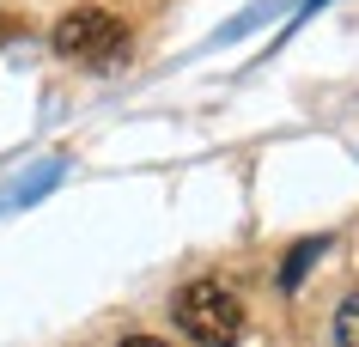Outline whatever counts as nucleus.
I'll list each match as a JSON object with an SVG mask.
<instances>
[{
    "mask_svg": "<svg viewBox=\"0 0 359 347\" xmlns=\"http://www.w3.org/2000/svg\"><path fill=\"white\" fill-rule=\"evenodd\" d=\"M122 347H165V341H152V335H128Z\"/></svg>",
    "mask_w": 359,
    "mask_h": 347,
    "instance_id": "39448f33",
    "label": "nucleus"
},
{
    "mask_svg": "<svg viewBox=\"0 0 359 347\" xmlns=\"http://www.w3.org/2000/svg\"><path fill=\"white\" fill-rule=\"evenodd\" d=\"M49 43H55V55L79 61V67H104V61L128 55V25L116 13H104V6H74V13L55 19Z\"/></svg>",
    "mask_w": 359,
    "mask_h": 347,
    "instance_id": "f03ea898",
    "label": "nucleus"
},
{
    "mask_svg": "<svg viewBox=\"0 0 359 347\" xmlns=\"http://www.w3.org/2000/svg\"><path fill=\"white\" fill-rule=\"evenodd\" d=\"M335 347H359V292L335 311Z\"/></svg>",
    "mask_w": 359,
    "mask_h": 347,
    "instance_id": "7ed1b4c3",
    "label": "nucleus"
},
{
    "mask_svg": "<svg viewBox=\"0 0 359 347\" xmlns=\"http://www.w3.org/2000/svg\"><path fill=\"white\" fill-rule=\"evenodd\" d=\"M170 317L195 347H238L244 341V299L226 280H189L170 299Z\"/></svg>",
    "mask_w": 359,
    "mask_h": 347,
    "instance_id": "f257e3e1",
    "label": "nucleus"
},
{
    "mask_svg": "<svg viewBox=\"0 0 359 347\" xmlns=\"http://www.w3.org/2000/svg\"><path fill=\"white\" fill-rule=\"evenodd\" d=\"M19 31H25V19H19V13H0V49L19 37Z\"/></svg>",
    "mask_w": 359,
    "mask_h": 347,
    "instance_id": "20e7f679",
    "label": "nucleus"
}]
</instances>
